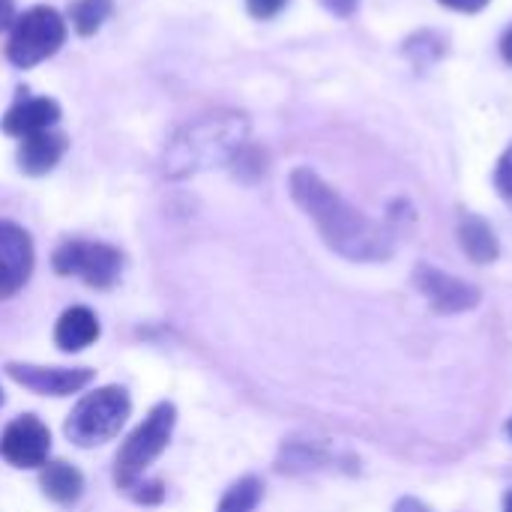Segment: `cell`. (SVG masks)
I'll use <instances>...</instances> for the list:
<instances>
[{"label": "cell", "mask_w": 512, "mask_h": 512, "mask_svg": "<svg viewBox=\"0 0 512 512\" xmlns=\"http://www.w3.org/2000/svg\"><path fill=\"white\" fill-rule=\"evenodd\" d=\"M291 195L297 207L315 222L324 243L351 261H384L393 246L381 225L366 219L357 207H351L333 186H327L315 171L297 168L291 174Z\"/></svg>", "instance_id": "6da1fadb"}, {"label": "cell", "mask_w": 512, "mask_h": 512, "mask_svg": "<svg viewBox=\"0 0 512 512\" xmlns=\"http://www.w3.org/2000/svg\"><path fill=\"white\" fill-rule=\"evenodd\" d=\"M249 123L237 111L204 114L186 123L165 147L162 171L168 177H189L213 165H228L246 147Z\"/></svg>", "instance_id": "7a4b0ae2"}, {"label": "cell", "mask_w": 512, "mask_h": 512, "mask_svg": "<svg viewBox=\"0 0 512 512\" xmlns=\"http://www.w3.org/2000/svg\"><path fill=\"white\" fill-rule=\"evenodd\" d=\"M174 420H177L174 405L162 402L126 438V444L120 447V453L114 459V483H117V489L129 492L135 483H141V477L150 468V462L168 447L171 432H174Z\"/></svg>", "instance_id": "3957f363"}, {"label": "cell", "mask_w": 512, "mask_h": 512, "mask_svg": "<svg viewBox=\"0 0 512 512\" xmlns=\"http://www.w3.org/2000/svg\"><path fill=\"white\" fill-rule=\"evenodd\" d=\"M129 417V396L123 387H102L87 393L66 420V435L78 447H96L111 441Z\"/></svg>", "instance_id": "277c9868"}, {"label": "cell", "mask_w": 512, "mask_h": 512, "mask_svg": "<svg viewBox=\"0 0 512 512\" xmlns=\"http://www.w3.org/2000/svg\"><path fill=\"white\" fill-rule=\"evenodd\" d=\"M66 42V21L51 6H33L12 21V33L6 42V57L18 69H30L51 54L60 51Z\"/></svg>", "instance_id": "5b68a950"}, {"label": "cell", "mask_w": 512, "mask_h": 512, "mask_svg": "<svg viewBox=\"0 0 512 512\" xmlns=\"http://www.w3.org/2000/svg\"><path fill=\"white\" fill-rule=\"evenodd\" d=\"M123 258L114 246L90 240H66L54 252V270L60 276H78L90 288H111L120 276Z\"/></svg>", "instance_id": "8992f818"}, {"label": "cell", "mask_w": 512, "mask_h": 512, "mask_svg": "<svg viewBox=\"0 0 512 512\" xmlns=\"http://www.w3.org/2000/svg\"><path fill=\"white\" fill-rule=\"evenodd\" d=\"M51 450V432L36 417H18L0 438V456L15 468H42Z\"/></svg>", "instance_id": "52a82bcc"}, {"label": "cell", "mask_w": 512, "mask_h": 512, "mask_svg": "<svg viewBox=\"0 0 512 512\" xmlns=\"http://www.w3.org/2000/svg\"><path fill=\"white\" fill-rule=\"evenodd\" d=\"M414 282L420 288V294L429 300V306L438 315H456V312H468L480 303V291L444 270H435L429 264H420L414 273Z\"/></svg>", "instance_id": "ba28073f"}, {"label": "cell", "mask_w": 512, "mask_h": 512, "mask_svg": "<svg viewBox=\"0 0 512 512\" xmlns=\"http://www.w3.org/2000/svg\"><path fill=\"white\" fill-rule=\"evenodd\" d=\"M33 270V243L15 222H0V300L24 288Z\"/></svg>", "instance_id": "9c48e42d"}, {"label": "cell", "mask_w": 512, "mask_h": 512, "mask_svg": "<svg viewBox=\"0 0 512 512\" xmlns=\"http://www.w3.org/2000/svg\"><path fill=\"white\" fill-rule=\"evenodd\" d=\"M6 375L39 396H72L93 381L90 369H45V366H24V363H9Z\"/></svg>", "instance_id": "30bf717a"}, {"label": "cell", "mask_w": 512, "mask_h": 512, "mask_svg": "<svg viewBox=\"0 0 512 512\" xmlns=\"http://www.w3.org/2000/svg\"><path fill=\"white\" fill-rule=\"evenodd\" d=\"M60 120V105L48 96H30V99H18L6 114H3V132L12 138H27L36 132L51 129Z\"/></svg>", "instance_id": "8fae6325"}, {"label": "cell", "mask_w": 512, "mask_h": 512, "mask_svg": "<svg viewBox=\"0 0 512 512\" xmlns=\"http://www.w3.org/2000/svg\"><path fill=\"white\" fill-rule=\"evenodd\" d=\"M66 147H69L66 135L54 129L27 135L21 138V147H18V168L30 177H42L63 159Z\"/></svg>", "instance_id": "7c38bea8"}, {"label": "cell", "mask_w": 512, "mask_h": 512, "mask_svg": "<svg viewBox=\"0 0 512 512\" xmlns=\"http://www.w3.org/2000/svg\"><path fill=\"white\" fill-rule=\"evenodd\" d=\"M96 339H99V321L87 306L66 309L54 327V342L60 351H84Z\"/></svg>", "instance_id": "4fadbf2b"}, {"label": "cell", "mask_w": 512, "mask_h": 512, "mask_svg": "<svg viewBox=\"0 0 512 512\" xmlns=\"http://www.w3.org/2000/svg\"><path fill=\"white\" fill-rule=\"evenodd\" d=\"M459 243H462L465 255L471 261H477V264H489L501 252L492 225L483 216H474V213L462 216V222H459Z\"/></svg>", "instance_id": "5bb4252c"}, {"label": "cell", "mask_w": 512, "mask_h": 512, "mask_svg": "<svg viewBox=\"0 0 512 512\" xmlns=\"http://www.w3.org/2000/svg\"><path fill=\"white\" fill-rule=\"evenodd\" d=\"M39 483H42V492H45L54 504H75V501L81 498V489H84V477H81L72 465H66V462H51V465H45Z\"/></svg>", "instance_id": "9a60e30c"}, {"label": "cell", "mask_w": 512, "mask_h": 512, "mask_svg": "<svg viewBox=\"0 0 512 512\" xmlns=\"http://www.w3.org/2000/svg\"><path fill=\"white\" fill-rule=\"evenodd\" d=\"M114 3L111 0H75L69 6V21L81 36H93L111 15Z\"/></svg>", "instance_id": "2e32d148"}, {"label": "cell", "mask_w": 512, "mask_h": 512, "mask_svg": "<svg viewBox=\"0 0 512 512\" xmlns=\"http://www.w3.org/2000/svg\"><path fill=\"white\" fill-rule=\"evenodd\" d=\"M261 495H264L261 480L243 477V480H237V483L225 492V498L219 501V512H252L258 507Z\"/></svg>", "instance_id": "e0dca14e"}, {"label": "cell", "mask_w": 512, "mask_h": 512, "mask_svg": "<svg viewBox=\"0 0 512 512\" xmlns=\"http://www.w3.org/2000/svg\"><path fill=\"white\" fill-rule=\"evenodd\" d=\"M444 51H447V39L438 36V33H432V30H423V33H417V36H411V39L405 42V54H408L417 66H426V63L438 60Z\"/></svg>", "instance_id": "ac0fdd59"}, {"label": "cell", "mask_w": 512, "mask_h": 512, "mask_svg": "<svg viewBox=\"0 0 512 512\" xmlns=\"http://www.w3.org/2000/svg\"><path fill=\"white\" fill-rule=\"evenodd\" d=\"M495 186H498V192L512 204V144L507 147V153L501 156L498 168H495Z\"/></svg>", "instance_id": "d6986e66"}, {"label": "cell", "mask_w": 512, "mask_h": 512, "mask_svg": "<svg viewBox=\"0 0 512 512\" xmlns=\"http://www.w3.org/2000/svg\"><path fill=\"white\" fill-rule=\"evenodd\" d=\"M288 0H246V9L255 15V18H273L285 9Z\"/></svg>", "instance_id": "ffe728a7"}, {"label": "cell", "mask_w": 512, "mask_h": 512, "mask_svg": "<svg viewBox=\"0 0 512 512\" xmlns=\"http://www.w3.org/2000/svg\"><path fill=\"white\" fill-rule=\"evenodd\" d=\"M321 3H324L333 15H342V18H345V15H354V9H357L360 0H321Z\"/></svg>", "instance_id": "44dd1931"}, {"label": "cell", "mask_w": 512, "mask_h": 512, "mask_svg": "<svg viewBox=\"0 0 512 512\" xmlns=\"http://www.w3.org/2000/svg\"><path fill=\"white\" fill-rule=\"evenodd\" d=\"M438 3H444L456 12H480L489 0H438Z\"/></svg>", "instance_id": "7402d4cb"}, {"label": "cell", "mask_w": 512, "mask_h": 512, "mask_svg": "<svg viewBox=\"0 0 512 512\" xmlns=\"http://www.w3.org/2000/svg\"><path fill=\"white\" fill-rule=\"evenodd\" d=\"M15 21V3L12 0H0V30L12 27Z\"/></svg>", "instance_id": "603a6c76"}, {"label": "cell", "mask_w": 512, "mask_h": 512, "mask_svg": "<svg viewBox=\"0 0 512 512\" xmlns=\"http://www.w3.org/2000/svg\"><path fill=\"white\" fill-rule=\"evenodd\" d=\"M396 512H432L423 501H417V498H402L399 504H396Z\"/></svg>", "instance_id": "cb8c5ba5"}, {"label": "cell", "mask_w": 512, "mask_h": 512, "mask_svg": "<svg viewBox=\"0 0 512 512\" xmlns=\"http://www.w3.org/2000/svg\"><path fill=\"white\" fill-rule=\"evenodd\" d=\"M501 54H504V60L512 66V27L504 33V39H501Z\"/></svg>", "instance_id": "d4e9b609"}, {"label": "cell", "mask_w": 512, "mask_h": 512, "mask_svg": "<svg viewBox=\"0 0 512 512\" xmlns=\"http://www.w3.org/2000/svg\"><path fill=\"white\" fill-rule=\"evenodd\" d=\"M504 512H512V492L504 498Z\"/></svg>", "instance_id": "484cf974"}, {"label": "cell", "mask_w": 512, "mask_h": 512, "mask_svg": "<svg viewBox=\"0 0 512 512\" xmlns=\"http://www.w3.org/2000/svg\"><path fill=\"white\" fill-rule=\"evenodd\" d=\"M510 438H512V420H510Z\"/></svg>", "instance_id": "4316f807"}]
</instances>
